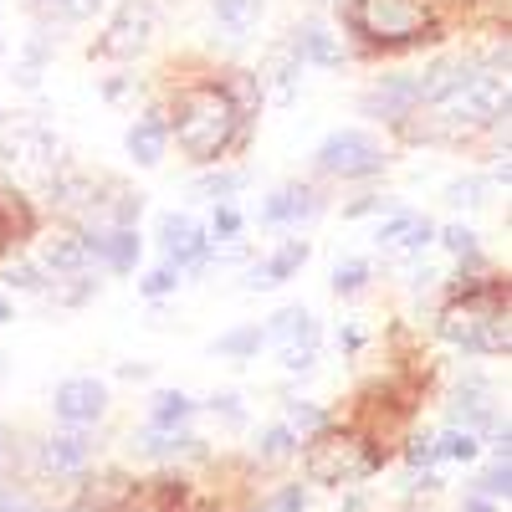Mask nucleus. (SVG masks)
<instances>
[{"mask_svg":"<svg viewBox=\"0 0 512 512\" xmlns=\"http://www.w3.org/2000/svg\"><path fill=\"white\" fill-rule=\"evenodd\" d=\"M241 103L231 98V88H216V82H200V88H185L175 98V144L195 159V164H216L236 134H241Z\"/></svg>","mask_w":512,"mask_h":512,"instance_id":"f257e3e1","label":"nucleus"},{"mask_svg":"<svg viewBox=\"0 0 512 512\" xmlns=\"http://www.w3.org/2000/svg\"><path fill=\"white\" fill-rule=\"evenodd\" d=\"M441 338L456 344L461 354H507L512 333H507V292H466L456 308L441 318Z\"/></svg>","mask_w":512,"mask_h":512,"instance_id":"f03ea898","label":"nucleus"},{"mask_svg":"<svg viewBox=\"0 0 512 512\" xmlns=\"http://www.w3.org/2000/svg\"><path fill=\"white\" fill-rule=\"evenodd\" d=\"M436 113V134H477V128H492V123H507V72H487L477 67L472 77L461 82V88H451Z\"/></svg>","mask_w":512,"mask_h":512,"instance_id":"7ed1b4c3","label":"nucleus"},{"mask_svg":"<svg viewBox=\"0 0 512 512\" xmlns=\"http://www.w3.org/2000/svg\"><path fill=\"white\" fill-rule=\"evenodd\" d=\"M349 26L369 41V47H415L431 26L420 0H354Z\"/></svg>","mask_w":512,"mask_h":512,"instance_id":"20e7f679","label":"nucleus"},{"mask_svg":"<svg viewBox=\"0 0 512 512\" xmlns=\"http://www.w3.org/2000/svg\"><path fill=\"white\" fill-rule=\"evenodd\" d=\"M313 164L333 180H369L390 164V154H384V144L374 134H364V128H333V134L318 144Z\"/></svg>","mask_w":512,"mask_h":512,"instance_id":"39448f33","label":"nucleus"},{"mask_svg":"<svg viewBox=\"0 0 512 512\" xmlns=\"http://www.w3.org/2000/svg\"><path fill=\"white\" fill-rule=\"evenodd\" d=\"M379 466L374 451H364V441L354 436H318L308 446V477L328 482V487H344V482H364Z\"/></svg>","mask_w":512,"mask_h":512,"instance_id":"423d86ee","label":"nucleus"},{"mask_svg":"<svg viewBox=\"0 0 512 512\" xmlns=\"http://www.w3.org/2000/svg\"><path fill=\"white\" fill-rule=\"evenodd\" d=\"M159 36V11L149 0H123L113 11L108 31L98 36V57H118V62H134L149 41Z\"/></svg>","mask_w":512,"mask_h":512,"instance_id":"0eeeda50","label":"nucleus"},{"mask_svg":"<svg viewBox=\"0 0 512 512\" xmlns=\"http://www.w3.org/2000/svg\"><path fill=\"white\" fill-rule=\"evenodd\" d=\"M52 410H57L62 425H98L108 415V384L93 379V374H72V379L57 384Z\"/></svg>","mask_w":512,"mask_h":512,"instance_id":"6e6552de","label":"nucleus"},{"mask_svg":"<svg viewBox=\"0 0 512 512\" xmlns=\"http://www.w3.org/2000/svg\"><path fill=\"white\" fill-rule=\"evenodd\" d=\"M159 251H164V262L175 267V272H200L210 262V231L195 226L190 216H164L159 221Z\"/></svg>","mask_w":512,"mask_h":512,"instance_id":"1a4fd4ad","label":"nucleus"},{"mask_svg":"<svg viewBox=\"0 0 512 512\" xmlns=\"http://www.w3.org/2000/svg\"><path fill=\"white\" fill-rule=\"evenodd\" d=\"M57 159V134L41 118H11L6 123V164L16 169H47Z\"/></svg>","mask_w":512,"mask_h":512,"instance_id":"9d476101","label":"nucleus"},{"mask_svg":"<svg viewBox=\"0 0 512 512\" xmlns=\"http://www.w3.org/2000/svg\"><path fill=\"white\" fill-rule=\"evenodd\" d=\"M93 456H98V441L82 436V425H67V431L41 441L36 461H41V472H52V477H82L93 466Z\"/></svg>","mask_w":512,"mask_h":512,"instance_id":"9b49d317","label":"nucleus"},{"mask_svg":"<svg viewBox=\"0 0 512 512\" xmlns=\"http://www.w3.org/2000/svg\"><path fill=\"white\" fill-rule=\"evenodd\" d=\"M364 113H369V118H390V123H405L410 113H420V77H410V72L379 77L374 88L364 93Z\"/></svg>","mask_w":512,"mask_h":512,"instance_id":"f8f14e48","label":"nucleus"},{"mask_svg":"<svg viewBox=\"0 0 512 512\" xmlns=\"http://www.w3.org/2000/svg\"><path fill=\"white\" fill-rule=\"evenodd\" d=\"M47 195L57 210H67V216H93V210L103 205L98 185L88 175H77V169H57V175L47 180Z\"/></svg>","mask_w":512,"mask_h":512,"instance_id":"ddd939ff","label":"nucleus"},{"mask_svg":"<svg viewBox=\"0 0 512 512\" xmlns=\"http://www.w3.org/2000/svg\"><path fill=\"white\" fill-rule=\"evenodd\" d=\"M287 52L297 62H313V67H338V62H344V47L333 41V31L323 21H303V26H297L287 36Z\"/></svg>","mask_w":512,"mask_h":512,"instance_id":"4468645a","label":"nucleus"},{"mask_svg":"<svg viewBox=\"0 0 512 512\" xmlns=\"http://www.w3.org/2000/svg\"><path fill=\"white\" fill-rule=\"evenodd\" d=\"M318 210H323V200H318L308 185H282L277 195H267L262 221H267V226H297V221H313Z\"/></svg>","mask_w":512,"mask_h":512,"instance_id":"2eb2a0df","label":"nucleus"},{"mask_svg":"<svg viewBox=\"0 0 512 512\" xmlns=\"http://www.w3.org/2000/svg\"><path fill=\"white\" fill-rule=\"evenodd\" d=\"M497 420V405H492V384L487 379H466L456 400H451V425H461V431H477V425H492Z\"/></svg>","mask_w":512,"mask_h":512,"instance_id":"dca6fc26","label":"nucleus"},{"mask_svg":"<svg viewBox=\"0 0 512 512\" xmlns=\"http://www.w3.org/2000/svg\"><path fill=\"white\" fill-rule=\"evenodd\" d=\"M164 149H169V123H164L159 113L134 118V128H128V154H134V164L154 169V164L164 159Z\"/></svg>","mask_w":512,"mask_h":512,"instance_id":"f3484780","label":"nucleus"},{"mask_svg":"<svg viewBox=\"0 0 512 512\" xmlns=\"http://www.w3.org/2000/svg\"><path fill=\"white\" fill-rule=\"evenodd\" d=\"M262 333L272 338V344H282V349H313L318 344V323H313L308 308H282Z\"/></svg>","mask_w":512,"mask_h":512,"instance_id":"a211bd4d","label":"nucleus"},{"mask_svg":"<svg viewBox=\"0 0 512 512\" xmlns=\"http://www.w3.org/2000/svg\"><path fill=\"white\" fill-rule=\"evenodd\" d=\"M88 246H82V236H52L47 246H41V267L52 272V282L57 277H82L88 272Z\"/></svg>","mask_w":512,"mask_h":512,"instance_id":"6ab92c4d","label":"nucleus"},{"mask_svg":"<svg viewBox=\"0 0 512 512\" xmlns=\"http://www.w3.org/2000/svg\"><path fill=\"white\" fill-rule=\"evenodd\" d=\"M303 262H308V241H287L272 262H262V267H251V277H246V287L251 292H262V287H277V282H287V277H297L303 272Z\"/></svg>","mask_w":512,"mask_h":512,"instance_id":"aec40b11","label":"nucleus"},{"mask_svg":"<svg viewBox=\"0 0 512 512\" xmlns=\"http://www.w3.org/2000/svg\"><path fill=\"white\" fill-rule=\"evenodd\" d=\"M262 11H267V0H210V16H216V26L231 41H246L256 21H262Z\"/></svg>","mask_w":512,"mask_h":512,"instance_id":"412c9836","label":"nucleus"},{"mask_svg":"<svg viewBox=\"0 0 512 512\" xmlns=\"http://www.w3.org/2000/svg\"><path fill=\"white\" fill-rule=\"evenodd\" d=\"M139 451L154 456V461H175V456H190V451H200V446H195V436L185 431V425H175V431H159V425H149V431L139 436Z\"/></svg>","mask_w":512,"mask_h":512,"instance_id":"4be33fe9","label":"nucleus"},{"mask_svg":"<svg viewBox=\"0 0 512 512\" xmlns=\"http://www.w3.org/2000/svg\"><path fill=\"white\" fill-rule=\"evenodd\" d=\"M98 262L113 267V272H134V262H139V231H134V226H108Z\"/></svg>","mask_w":512,"mask_h":512,"instance_id":"5701e85b","label":"nucleus"},{"mask_svg":"<svg viewBox=\"0 0 512 512\" xmlns=\"http://www.w3.org/2000/svg\"><path fill=\"white\" fill-rule=\"evenodd\" d=\"M297 67H303V62H297V57H292L287 47H282V52H277V57L267 62L262 82H267V88H272V98H277V103H287V98L297 93Z\"/></svg>","mask_w":512,"mask_h":512,"instance_id":"b1692460","label":"nucleus"},{"mask_svg":"<svg viewBox=\"0 0 512 512\" xmlns=\"http://www.w3.org/2000/svg\"><path fill=\"white\" fill-rule=\"evenodd\" d=\"M190 415H195V400H190V395H180V390H164V395L154 400V425H159V431L190 425Z\"/></svg>","mask_w":512,"mask_h":512,"instance_id":"393cba45","label":"nucleus"},{"mask_svg":"<svg viewBox=\"0 0 512 512\" xmlns=\"http://www.w3.org/2000/svg\"><path fill=\"white\" fill-rule=\"evenodd\" d=\"M297 441H303V436H297L292 425H272V431H267L262 441H256V461H267V466H277V461L297 456Z\"/></svg>","mask_w":512,"mask_h":512,"instance_id":"a878e982","label":"nucleus"},{"mask_svg":"<svg viewBox=\"0 0 512 512\" xmlns=\"http://www.w3.org/2000/svg\"><path fill=\"white\" fill-rule=\"evenodd\" d=\"M241 185H246L241 169H226V175H205V180H195L190 190H195V200H210V205H216V200H231V190H241Z\"/></svg>","mask_w":512,"mask_h":512,"instance_id":"bb28decb","label":"nucleus"},{"mask_svg":"<svg viewBox=\"0 0 512 512\" xmlns=\"http://www.w3.org/2000/svg\"><path fill=\"white\" fill-rule=\"evenodd\" d=\"M267 344V333L262 328H231L226 338H216V354H231V359H246Z\"/></svg>","mask_w":512,"mask_h":512,"instance_id":"cd10ccee","label":"nucleus"},{"mask_svg":"<svg viewBox=\"0 0 512 512\" xmlns=\"http://www.w3.org/2000/svg\"><path fill=\"white\" fill-rule=\"evenodd\" d=\"M431 241H436V221H431V216H410V221H405V231H400V241H395V251L420 256Z\"/></svg>","mask_w":512,"mask_h":512,"instance_id":"c85d7f7f","label":"nucleus"},{"mask_svg":"<svg viewBox=\"0 0 512 512\" xmlns=\"http://www.w3.org/2000/svg\"><path fill=\"white\" fill-rule=\"evenodd\" d=\"M287 425H292V431H297V436L308 441V436H318L323 425H328V415H323L318 405H303V400H287Z\"/></svg>","mask_w":512,"mask_h":512,"instance_id":"c756f323","label":"nucleus"},{"mask_svg":"<svg viewBox=\"0 0 512 512\" xmlns=\"http://www.w3.org/2000/svg\"><path fill=\"white\" fill-rule=\"evenodd\" d=\"M507 492H512V466H507V456H497V466H487L482 472V482H477V497H502L507 502Z\"/></svg>","mask_w":512,"mask_h":512,"instance_id":"7c9ffc66","label":"nucleus"},{"mask_svg":"<svg viewBox=\"0 0 512 512\" xmlns=\"http://www.w3.org/2000/svg\"><path fill=\"white\" fill-rule=\"evenodd\" d=\"M436 456H451V461H472V456H477V436H472V431H461V425H451V431L441 436V446H436Z\"/></svg>","mask_w":512,"mask_h":512,"instance_id":"2f4dec72","label":"nucleus"},{"mask_svg":"<svg viewBox=\"0 0 512 512\" xmlns=\"http://www.w3.org/2000/svg\"><path fill=\"white\" fill-rule=\"evenodd\" d=\"M52 16H62V21H93L98 11H103V0H41Z\"/></svg>","mask_w":512,"mask_h":512,"instance_id":"473e14b6","label":"nucleus"},{"mask_svg":"<svg viewBox=\"0 0 512 512\" xmlns=\"http://www.w3.org/2000/svg\"><path fill=\"white\" fill-rule=\"evenodd\" d=\"M364 282H369V262H359V256H354V262H344V267L333 272V292H338V297H354V292H359Z\"/></svg>","mask_w":512,"mask_h":512,"instance_id":"72a5a7b5","label":"nucleus"},{"mask_svg":"<svg viewBox=\"0 0 512 512\" xmlns=\"http://www.w3.org/2000/svg\"><path fill=\"white\" fill-rule=\"evenodd\" d=\"M0 512H41V502H36L21 482H6V477H0Z\"/></svg>","mask_w":512,"mask_h":512,"instance_id":"f704fd0d","label":"nucleus"},{"mask_svg":"<svg viewBox=\"0 0 512 512\" xmlns=\"http://www.w3.org/2000/svg\"><path fill=\"white\" fill-rule=\"evenodd\" d=\"M303 507H308V492L297 487V482H287L277 497H267V502L256 507V512H303Z\"/></svg>","mask_w":512,"mask_h":512,"instance_id":"c9c22d12","label":"nucleus"},{"mask_svg":"<svg viewBox=\"0 0 512 512\" xmlns=\"http://www.w3.org/2000/svg\"><path fill=\"white\" fill-rule=\"evenodd\" d=\"M241 231V210L231 205V200H216V221H210V236L216 241H231Z\"/></svg>","mask_w":512,"mask_h":512,"instance_id":"e433bc0d","label":"nucleus"},{"mask_svg":"<svg viewBox=\"0 0 512 512\" xmlns=\"http://www.w3.org/2000/svg\"><path fill=\"white\" fill-rule=\"evenodd\" d=\"M482 190H487L482 180H456V185H446V200H451L456 210H461V205H466V210H472V205H482V200H487Z\"/></svg>","mask_w":512,"mask_h":512,"instance_id":"4c0bfd02","label":"nucleus"},{"mask_svg":"<svg viewBox=\"0 0 512 512\" xmlns=\"http://www.w3.org/2000/svg\"><path fill=\"white\" fill-rule=\"evenodd\" d=\"M441 241H446V251H456V256H477V231L472 226H446V231H436Z\"/></svg>","mask_w":512,"mask_h":512,"instance_id":"58836bf2","label":"nucleus"},{"mask_svg":"<svg viewBox=\"0 0 512 512\" xmlns=\"http://www.w3.org/2000/svg\"><path fill=\"white\" fill-rule=\"evenodd\" d=\"M6 287H16V292H47V282H41V272H36V267H26V262L6 267Z\"/></svg>","mask_w":512,"mask_h":512,"instance_id":"ea45409f","label":"nucleus"},{"mask_svg":"<svg viewBox=\"0 0 512 512\" xmlns=\"http://www.w3.org/2000/svg\"><path fill=\"white\" fill-rule=\"evenodd\" d=\"M139 210H144L139 195H118V200L108 205V216H113V226H134V221H139Z\"/></svg>","mask_w":512,"mask_h":512,"instance_id":"a19ab883","label":"nucleus"},{"mask_svg":"<svg viewBox=\"0 0 512 512\" xmlns=\"http://www.w3.org/2000/svg\"><path fill=\"white\" fill-rule=\"evenodd\" d=\"M175 282H180L175 267H159V272H149V277L139 282V292H144V297H164V292H175Z\"/></svg>","mask_w":512,"mask_h":512,"instance_id":"79ce46f5","label":"nucleus"},{"mask_svg":"<svg viewBox=\"0 0 512 512\" xmlns=\"http://www.w3.org/2000/svg\"><path fill=\"white\" fill-rule=\"evenodd\" d=\"M405 456H410V466H431V461H436V441H431V436H415Z\"/></svg>","mask_w":512,"mask_h":512,"instance_id":"37998d69","label":"nucleus"},{"mask_svg":"<svg viewBox=\"0 0 512 512\" xmlns=\"http://www.w3.org/2000/svg\"><path fill=\"white\" fill-rule=\"evenodd\" d=\"M313 359H318V349H282V369H313Z\"/></svg>","mask_w":512,"mask_h":512,"instance_id":"c03bdc74","label":"nucleus"},{"mask_svg":"<svg viewBox=\"0 0 512 512\" xmlns=\"http://www.w3.org/2000/svg\"><path fill=\"white\" fill-rule=\"evenodd\" d=\"M210 410H221V415H241V405H236V395H216V400H210Z\"/></svg>","mask_w":512,"mask_h":512,"instance_id":"a18cd8bd","label":"nucleus"},{"mask_svg":"<svg viewBox=\"0 0 512 512\" xmlns=\"http://www.w3.org/2000/svg\"><path fill=\"white\" fill-rule=\"evenodd\" d=\"M11 446H16V436H11V425H0V461L11 456Z\"/></svg>","mask_w":512,"mask_h":512,"instance_id":"49530a36","label":"nucleus"},{"mask_svg":"<svg viewBox=\"0 0 512 512\" xmlns=\"http://www.w3.org/2000/svg\"><path fill=\"white\" fill-rule=\"evenodd\" d=\"M466 512H497V507H492V497H472V502H466Z\"/></svg>","mask_w":512,"mask_h":512,"instance_id":"de8ad7c7","label":"nucleus"},{"mask_svg":"<svg viewBox=\"0 0 512 512\" xmlns=\"http://www.w3.org/2000/svg\"><path fill=\"white\" fill-rule=\"evenodd\" d=\"M16 313H11V303H6V297H0V323H11Z\"/></svg>","mask_w":512,"mask_h":512,"instance_id":"09e8293b","label":"nucleus"},{"mask_svg":"<svg viewBox=\"0 0 512 512\" xmlns=\"http://www.w3.org/2000/svg\"><path fill=\"white\" fill-rule=\"evenodd\" d=\"M62 512H98V507H88V502H72V507H62Z\"/></svg>","mask_w":512,"mask_h":512,"instance_id":"8fccbe9b","label":"nucleus"}]
</instances>
